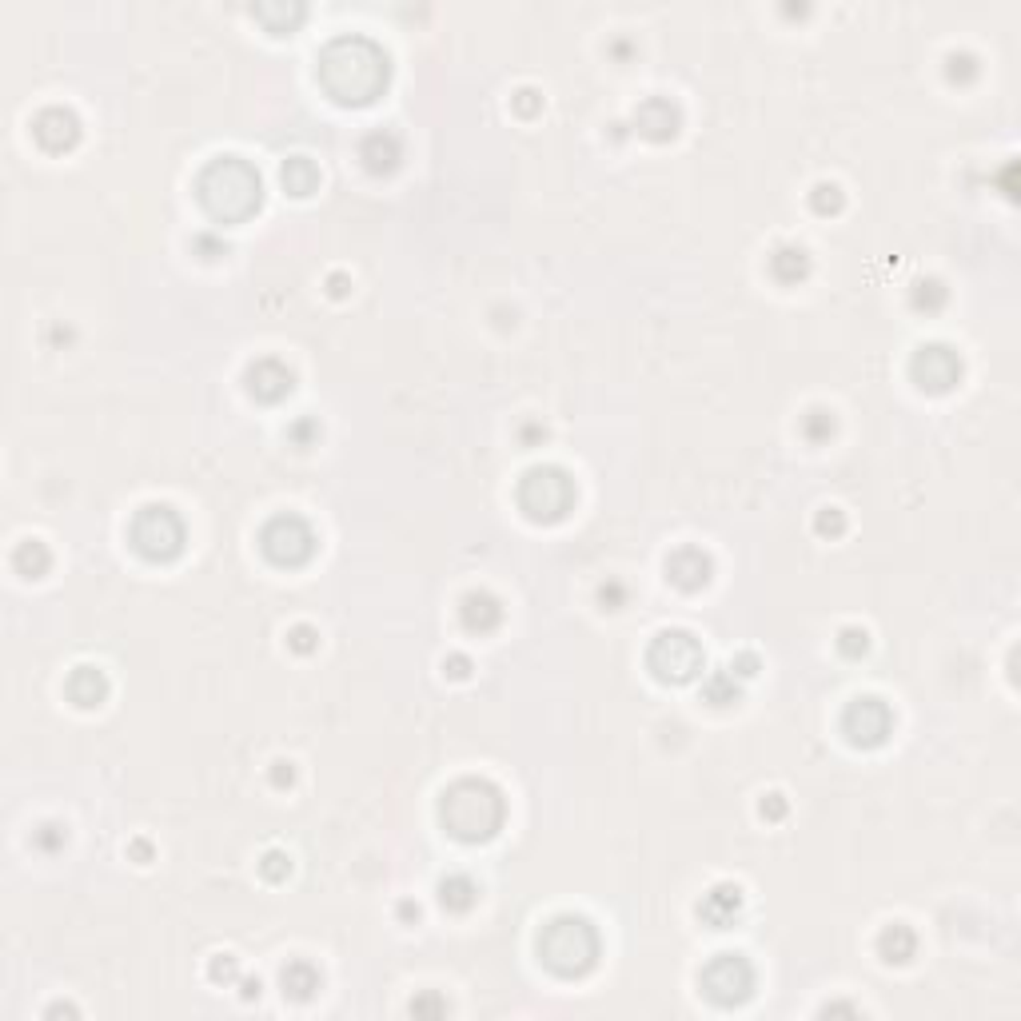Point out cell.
Wrapping results in <instances>:
<instances>
[{"label":"cell","instance_id":"obj_13","mask_svg":"<svg viewBox=\"0 0 1021 1021\" xmlns=\"http://www.w3.org/2000/svg\"><path fill=\"white\" fill-rule=\"evenodd\" d=\"M244 387H248V395L260 399V403H280L284 395H292L296 375H292V367L280 363V359H256V363H248V371H244Z\"/></svg>","mask_w":1021,"mask_h":1021},{"label":"cell","instance_id":"obj_30","mask_svg":"<svg viewBox=\"0 0 1021 1021\" xmlns=\"http://www.w3.org/2000/svg\"><path fill=\"white\" fill-rule=\"evenodd\" d=\"M810 204H814V212H818V216L842 212V188H838V184H818V188H814V196H810Z\"/></svg>","mask_w":1021,"mask_h":1021},{"label":"cell","instance_id":"obj_47","mask_svg":"<svg viewBox=\"0 0 1021 1021\" xmlns=\"http://www.w3.org/2000/svg\"><path fill=\"white\" fill-rule=\"evenodd\" d=\"M244 998H260V982H244Z\"/></svg>","mask_w":1021,"mask_h":1021},{"label":"cell","instance_id":"obj_22","mask_svg":"<svg viewBox=\"0 0 1021 1021\" xmlns=\"http://www.w3.org/2000/svg\"><path fill=\"white\" fill-rule=\"evenodd\" d=\"M914 950H918V938H914V930L906 922H894V926H886L878 934V954L890 966H906L914 958Z\"/></svg>","mask_w":1021,"mask_h":1021},{"label":"cell","instance_id":"obj_26","mask_svg":"<svg viewBox=\"0 0 1021 1021\" xmlns=\"http://www.w3.org/2000/svg\"><path fill=\"white\" fill-rule=\"evenodd\" d=\"M252 16H256L268 32L284 36V32H292V28L304 20V4H256Z\"/></svg>","mask_w":1021,"mask_h":1021},{"label":"cell","instance_id":"obj_43","mask_svg":"<svg viewBox=\"0 0 1021 1021\" xmlns=\"http://www.w3.org/2000/svg\"><path fill=\"white\" fill-rule=\"evenodd\" d=\"M312 435H320V427H316L312 419H304V423H296V427H292V439H300V443H304V439H312Z\"/></svg>","mask_w":1021,"mask_h":1021},{"label":"cell","instance_id":"obj_12","mask_svg":"<svg viewBox=\"0 0 1021 1021\" xmlns=\"http://www.w3.org/2000/svg\"><path fill=\"white\" fill-rule=\"evenodd\" d=\"M32 140H36L44 152H52V156L72 152V148L80 144V116H76L72 108H60V104L36 112V120H32Z\"/></svg>","mask_w":1021,"mask_h":1021},{"label":"cell","instance_id":"obj_17","mask_svg":"<svg viewBox=\"0 0 1021 1021\" xmlns=\"http://www.w3.org/2000/svg\"><path fill=\"white\" fill-rule=\"evenodd\" d=\"M742 914V890L734 882H718L702 902H698V918L710 926V930H730Z\"/></svg>","mask_w":1021,"mask_h":1021},{"label":"cell","instance_id":"obj_37","mask_svg":"<svg viewBox=\"0 0 1021 1021\" xmlns=\"http://www.w3.org/2000/svg\"><path fill=\"white\" fill-rule=\"evenodd\" d=\"M411 1014H447V1002L439 994H423L419 1002H411Z\"/></svg>","mask_w":1021,"mask_h":1021},{"label":"cell","instance_id":"obj_15","mask_svg":"<svg viewBox=\"0 0 1021 1021\" xmlns=\"http://www.w3.org/2000/svg\"><path fill=\"white\" fill-rule=\"evenodd\" d=\"M714 575V563L702 547H679L671 559H667V579L679 587V591H702Z\"/></svg>","mask_w":1021,"mask_h":1021},{"label":"cell","instance_id":"obj_3","mask_svg":"<svg viewBox=\"0 0 1021 1021\" xmlns=\"http://www.w3.org/2000/svg\"><path fill=\"white\" fill-rule=\"evenodd\" d=\"M507 802L503 790L487 778H459L439 798V822L455 842H491L503 830Z\"/></svg>","mask_w":1021,"mask_h":1021},{"label":"cell","instance_id":"obj_5","mask_svg":"<svg viewBox=\"0 0 1021 1021\" xmlns=\"http://www.w3.org/2000/svg\"><path fill=\"white\" fill-rule=\"evenodd\" d=\"M184 539H188L184 519H180L168 503H148V507H140V511L132 515L128 543H132V551H136L140 559H148V563H172V559H180Z\"/></svg>","mask_w":1021,"mask_h":1021},{"label":"cell","instance_id":"obj_21","mask_svg":"<svg viewBox=\"0 0 1021 1021\" xmlns=\"http://www.w3.org/2000/svg\"><path fill=\"white\" fill-rule=\"evenodd\" d=\"M280 986H284V994H288L292 1002H308V998L324 986V978H320V970H316L312 962L296 958V962H288V966L280 970Z\"/></svg>","mask_w":1021,"mask_h":1021},{"label":"cell","instance_id":"obj_45","mask_svg":"<svg viewBox=\"0 0 1021 1021\" xmlns=\"http://www.w3.org/2000/svg\"><path fill=\"white\" fill-rule=\"evenodd\" d=\"M276 782H280V786L292 782V766H288V762H276Z\"/></svg>","mask_w":1021,"mask_h":1021},{"label":"cell","instance_id":"obj_1","mask_svg":"<svg viewBox=\"0 0 1021 1021\" xmlns=\"http://www.w3.org/2000/svg\"><path fill=\"white\" fill-rule=\"evenodd\" d=\"M387 80H391V60L367 36H336L320 52V84L336 104L363 108L383 96Z\"/></svg>","mask_w":1021,"mask_h":1021},{"label":"cell","instance_id":"obj_28","mask_svg":"<svg viewBox=\"0 0 1021 1021\" xmlns=\"http://www.w3.org/2000/svg\"><path fill=\"white\" fill-rule=\"evenodd\" d=\"M910 304L918 308V312H938L942 304H946V288L938 284V280H922L918 288H914V296H910Z\"/></svg>","mask_w":1021,"mask_h":1021},{"label":"cell","instance_id":"obj_18","mask_svg":"<svg viewBox=\"0 0 1021 1021\" xmlns=\"http://www.w3.org/2000/svg\"><path fill=\"white\" fill-rule=\"evenodd\" d=\"M459 615H463V627L471 635H491L503 623V603L495 595H487V591H471V595H463Z\"/></svg>","mask_w":1021,"mask_h":1021},{"label":"cell","instance_id":"obj_38","mask_svg":"<svg viewBox=\"0 0 1021 1021\" xmlns=\"http://www.w3.org/2000/svg\"><path fill=\"white\" fill-rule=\"evenodd\" d=\"M236 978V962L228 958V954H220L216 962H212V982H232Z\"/></svg>","mask_w":1021,"mask_h":1021},{"label":"cell","instance_id":"obj_19","mask_svg":"<svg viewBox=\"0 0 1021 1021\" xmlns=\"http://www.w3.org/2000/svg\"><path fill=\"white\" fill-rule=\"evenodd\" d=\"M64 690H68V698L80 706V710H92V706H100L104 698H108V679H104V671L100 667H76L68 682H64Z\"/></svg>","mask_w":1021,"mask_h":1021},{"label":"cell","instance_id":"obj_40","mask_svg":"<svg viewBox=\"0 0 1021 1021\" xmlns=\"http://www.w3.org/2000/svg\"><path fill=\"white\" fill-rule=\"evenodd\" d=\"M782 814H786L782 794H766V802H762V818H782Z\"/></svg>","mask_w":1021,"mask_h":1021},{"label":"cell","instance_id":"obj_14","mask_svg":"<svg viewBox=\"0 0 1021 1021\" xmlns=\"http://www.w3.org/2000/svg\"><path fill=\"white\" fill-rule=\"evenodd\" d=\"M635 128H639V136H647V140H655V144L675 140L682 128L679 104L667 100V96H647V100L635 108Z\"/></svg>","mask_w":1021,"mask_h":1021},{"label":"cell","instance_id":"obj_4","mask_svg":"<svg viewBox=\"0 0 1021 1021\" xmlns=\"http://www.w3.org/2000/svg\"><path fill=\"white\" fill-rule=\"evenodd\" d=\"M539 958L555 978H583L599 962V930L579 914H559L539 930Z\"/></svg>","mask_w":1021,"mask_h":1021},{"label":"cell","instance_id":"obj_25","mask_svg":"<svg viewBox=\"0 0 1021 1021\" xmlns=\"http://www.w3.org/2000/svg\"><path fill=\"white\" fill-rule=\"evenodd\" d=\"M439 902H443V910H451V914H467V910L479 902V886H475L467 874H451V878L439 882Z\"/></svg>","mask_w":1021,"mask_h":1021},{"label":"cell","instance_id":"obj_33","mask_svg":"<svg viewBox=\"0 0 1021 1021\" xmlns=\"http://www.w3.org/2000/svg\"><path fill=\"white\" fill-rule=\"evenodd\" d=\"M814 531L834 539V535H842V531H846V515H842L838 507H826V511H818V519H814Z\"/></svg>","mask_w":1021,"mask_h":1021},{"label":"cell","instance_id":"obj_20","mask_svg":"<svg viewBox=\"0 0 1021 1021\" xmlns=\"http://www.w3.org/2000/svg\"><path fill=\"white\" fill-rule=\"evenodd\" d=\"M770 276L778 284H802L810 276V256L802 244H778L770 256Z\"/></svg>","mask_w":1021,"mask_h":1021},{"label":"cell","instance_id":"obj_24","mask_svg":"<svg viewBox=\"0 0 1021 1021\" xmlns=\"http://www.w3.org/2000/svg\"><path fill=\"white\" fill-rule=\"evenodd\" d=\"M280 180H284V192L292 196H312L320 188V168L308 160V156H292L284 168H280Z\"/></svg>","mask_w":1021,"mask_h":1021},{"label":"cell","instance_id":"obj_35","mask_svg":"<svg viewBox=\"0 0 1021 1021\" xmlns=\"http://www.w3.org/2000/svg\"><path fill=\"white\" fill-rule=\"evenodd\" d=\"M978 76V60L974 56H950V80H974Z\"/></svg>","mask_w":1021,"mask_h":1021},{"label":"cell","instance_id":"obj_36","mask_svg":"<svg viewBox=\"0 0 1021 1021\" xmlns=\"http://www.w3.org/2000/svg\"><path fill=\"white\" fill-rule=\"evenodd\" d=\"M288 643H292V651L312 655V651H316V631H312V627H296V631L288 635Z\"/></svg>","mask_w":1021,"mask_h":1021},{"label":"cell","instance_id":"obj_8","mask_svg":"<svg viewBox=\"0 0 1021 1021\" xmlns=\"http://www.w3.org/2000/svg\"><path fill=\"white\" fill-rule=\"evenodd\" d=\"M647 667L659 682H671V686H682V682L698 679L706 659H702V647L690 631H663L651 651H647Z\"/></svg>","mask_w":1021,"mask_h":1021},{"label":"cell","instance_id":"obj_6","mask_svg":"<svg viewBox=\"0 0 1021 1021\" xmlns=\"http://www.w3.org/2000/svg\"><path fill=\"white\" fill-rule=\"evenodd\" d=\"M519 507L531 523H559L575 507V479L563 467H531L519 483Z\"/></svg>","mask_w":1021,"mask_h":1021},{"label":"cell","instance_id":"obj_2","mask_svg":"<svg viewBox=\"0 0 1021 1021\" xmlns=\"http://www.w3.org/2000/svg\"><path fill=\"white\" fill-rule=\"evenodd\" d=\"M196 200L216 224H244L264 204L260 172L240 156H216L196 176Z\"/></svg>","mask_w":1021,"mask_h":1021},{"label":"cell","instance_id":"obj_16","mask_svg":"<svg viewBox=\"0 0 1021 1021\" xmlns=\"http://www.w3.org/2000/svg\"><path fill=\"white\" fill-rule=\"evenodd\" d=\"M359 160H363V168H367L371 176H387V172H395V168H399V160H403V140H399V132L379 128V132L363 136V144H359Z\"/></svg>","mask_w":1021,"mask_h":1021},{"label":"cell","instance_id":"obj_23","mask_svg":"<svg viewBox=\"0 0 1021 1021\" xmlns=\"http://www.w3.org/2000/svg\"><path fill=\"white\" fill-rule=\"evenodd\" d=\"M48 567H52V551H48L40 539L16 543V551H12V571H16V575L40 579V575H48Z\"/></svg>","mask_w":1021,"mask_h":1021},{"label":"cell","instance_id":"obj_44","mask_svg":"<svg viewBox=\"0 0 1021 1021\" xmlns=\"http://www.w3.org/2000/svg\"><path fill=\"white\" fill-rule=\"evenodd\" d=\"M599 595H603V603H623V587H615V583H611V587H603Z\"/></svg>","mask_w":1021,"mask_h":1021},{"label":"cell","instance_id":"obj_7","mask_svg":"<svg viewBox=\"0 0 1021 1021\" xmlns=\"http://www.w3.org/2000/svg\"><path fill=\"white\" fill-rule=\"evenodd\" d=\"M316 547H320V539H316L312 523L300 515H276L260 531V551L276 567H304L316 555Z\"/></svg>","mask_w":1021,"mask_h":1021},{"label":"cell","instance_id":"obj_39","mask_svg":"<svg viewBox=\"0 0 1021 1021\" xmlns=\"http://www.w3.org/2000/svg\"><path fill=\"white\" fill-rule=\"evenodd\" d=\"M730 671H734L738 679H750V675L758 671V655H750V651H746V655H738V659L730 663Z\"/></svg>","mask_w":1021,"mask_h":1021},{"label":"cell","instance_id":"obj_10","mask_svg":"<svg viewBox=\"0 0 1021 1021\" xmlns=\"http://www.w3.org/2000/svg\"><path fill=\"white\" fill-rule=\"evenodd\" d=\"M890 730H894V710L874 694H862L842 710V734L850 746L874 750L890 738Z\"/></svg>","mask_w":1021,"mask_h":1021},{"label":"cell","instance_id":"obj_31","mask_svg":"<svg viewBox=\"0 0 1021 1021\" xmlns=\"http://www.w3.org/2000/svg\"><path fill=\"white\" fill-rule=\"evenodd\" d=\"M866 647H870V635H866L862 627H846V631L838 635V651H842L846 659H862Z\"/></svg>","mask_w":1021,"mask_h":1021},{"label":"cell","instance_id":"obj_27","mask_svg":"<svg viewBox=\"0 0 1021 1021\" xmlns=\"http://www.w3.org/2000/svg\"><path fill=\"white\" fill-rule=\"evenodd\" d=\"M702 694H706V702H714V706H730V702H738L742 686H738V675L726 667V671H714V675L706 679Z\"/></svg>","mask_w":1021,"mask_h":1021},{"label":"cell","instance_id":"obj_46","mask_svg":"<svg viewBox=\"0 0 1021 1021\" xmlns=\"http://www.w3.org/2000/svg\"><path fill=\"white\" fill-rule=\"evenodd\" d=\"M347 292V280L343 276H332V296H343Z\"/></svg>","mask_w":1021,"mask_h":1021},{"label":"cell","instance_id":"obj_29","mask_svg":"<svg viewBox=\"0 0 1021 1021\" xmlns=\"http://www.w3.org/2000/svg\"><path fill=\"white\" fill-rule=\"evenodd\" d=\"M802 435H806L810 443L830 439V435H834V415H830V411H822V407H814V411L802 419Z\"/></svg>","mask_w":1021,"mask_h":1021},{"label":"cell","instance_id":"obj_9","mask_svg":"<svg viewBox=\"0 0 1021 1021\" xmlns=\"http://www.w3.org/2000/svg\"><path fill=\"white\" fill-rule=\"evenodd\" d=\"M702 994L714 1006H742L754 994V966L742 954H714L702 966Z\"/></svg>","mask_w":1021,"mask_h":1021},{"label":"cell","instance_id":"obj_32","mask_svg":"<svg viewBox=\"0 0 1021 1021\" xmlns=\"http://www.w3.org/2000/svg\"><path fill=\"white\" fill-rule=\"evenodd\" d=\"M260 874H264L268 882H284V878L292 874V858H288L284 850H268L264 862H260Z\"/></svg>","mask_w":1021,"mask_h":1021},{"label":"cell","instance_id":"obj_41","mask_svg":"<svg viewBox=\"0 0 1021 1021\" xmlns=\"http://www.w3.org/2000/svg\"><path fill=\"white\" fill-rule=\"evenodd\" d=\"M515 108H519V112H523V116H531V112H535V108H539V96H535V92H531V88H523V92H519V96H515Z\"/></svg>","mask_w":1021,"mask_h":1021},{"label":"cell","instance_id":"obj_42","mask_svg":"<svg viewBox=\"0 0 1021 1021\" xmlns=\"http://www.w3.org/2000/svg\"><path fill=\"white\" fill-rule=\"evenodd\" d=\"M447 675H451V679H467V675H471V663H467L463 655H455V659L447 663Z\"/></svg>","mask_w":1021,"mask_h":1021},{"label":"cell","instance_id":"obj_34","mask_svg":"<svg viewBox=\"0 0 1021 1021\" xmlns=\"http://www.w3.org/2000/svg\"><path fill=\"white\" fill-rule=\"evenodd\" d=\"M64 842H68V830H64V826H56V822H44V826L36 830V846H40V850H48V854H52V850H60Z\"/></svg>","mask_w":1021,"mask_h":1021},{"label":"cell","instance_id":"obj_11","mask_svg":"<svg viewBox=\"0 0 1021 1021\" xmlns=\"http://www.w3.org/2000/svg\"><path fill=\"white\" fill-rule=\"evenodd\" d=\"M910 379L930 395H946L962 379V355L950 343H926L910 359Z\"/></svg>","mask_w":1021,"mask_h":1021}]
</instances>
